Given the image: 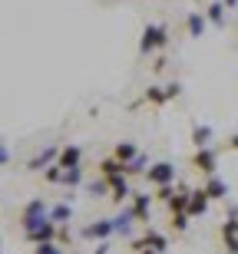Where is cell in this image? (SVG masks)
<instances>
[{"label":"cell","mask_w":238,"mask_h":254,"mask_svg":"<svg viewBox=\"0 0 238 254\" xmlns=\"http://www.w3.org/2000/svg\"><path fill=\"white\" fill-rule=\"evenodd\" d=\"M172 185H175V182H172ZM172 185H159V189H156V198H159V201H165V205H169V198L175 195V189H172Z\"/></svg>","instance_id":"4316f807"},{"label":"cell","mask_w":238,"mask_h":254,"mask_svg":"<svg viewBox=\"0 0 238 254\" xmlns=\"http://www.w3.org/2000/svg\"><path fill=\"white\" fill-rule=\"evenodd\" d=\"M57 162L63 165V169H77L79 162H83V149H79V145H63Z\"/></svg>","instance_id":"5bb4252c"},{"label":"cell","mask_w":238,"mask_h":254,"mask_svg":"<svg viewBox=\"0 0 238 254\" xmlns=\"http://www.w3.org/2000/svg\"><path fill=\"white\" fill-rule=\"evenodd\" d=\"M209 191L205 189H192V198H189V215L192 218H202L205 211H209Z\"/></svg>","instance_id":"8fae6325"},{"label":"cell","mask_w":238,"mask_h":254,"mask_svg":"<svg viewBox=\"0 0 238 254\" xmlns=\"http://www.w3.org/2000/svg\"><path fill=\"white\" fill-rule=\"evenodd\" d=\"M192 169L202 172V175H215V169H219V152L212 149V145L195 149V155H192Z\"/></svg>","instance_id":"277c9868"},{"label":"cell","mask_w":238,"mask_h":254,"mask_svg":"<svg viewBox=\"0 0 238 254\" xmlns=\"http://www.w3.org/2000/svg\"><path fill=\"white\" fill-rule=\"evenodd\" d=\"M189 198H192V189L189 185H179V191L169 198V215H175V211H189Z\"/></svg>","instance_id":"9a60e30c"},{"label":"cell","mask_w":238,"mask_h":254,"mask_svg":"<svg viewBox=\"0 0 238 254\" xmlns=\"http://www.w3.org/2000/svg\"><path fill=\"white\" fill-rule=\"evenodd\" d=\"M57 159H60V149H57V145H50V149H40L37 155L27 162V169H30V172H43V169H50Z\"/></svg>","instance_id":"9c48e42d"},{"label":"cell","mask_w":238,"mask_h":254,"mask_svg":"<svg viewBox=\"0 0 238 254\" xmlns=\"http://www.w3.org/2000/svg\"><path fill=\"white\" fill-rule=\"evenodd\" d=\"M113 235H116L113 218H99V221L83 228V238H89V241H106V238H113Z\"/></svg>","instance_id":"ba28073f"},{"label":"cell","mask_w":238,"mask_h":254,"mask_svg":"<svg viewBox=\"0 0 238 254\" xmlns=\"http://www.w3.org/2000/svg\"><path fill=\"white\" fill-rule=\"evenodd\" d=\"M50 218H53L57 225L70 221V218H73V205H67V201H63V205H53V208H50Z\"/></svg>","instance_id":"cb8c5ba5"},{"label":"cell","mask_w":238,"mask_h":254,"mask_svg":"<svg viewBox=\"0 0 238 254\" xmlns=\"http://www.w3.org/2000/svg\"><path fill=\"white\" fill-rule=\"evenodd\" d=\"M222 241H225V251L238 254V218L225 215V225H222Z\"/></svg>","instance_id":"30bf717a"},{"label":"cell","mask_w":238,"mask_h":254,"mask_svg":"<svg viewBox=\"0 0 238 254\" xmlns=\"http://www.w3.org/2000/svg\"><path fill=\"white\" fill-rule=\"evenodd\" d=\"M106 189H109V182H93V185H89V195H93V198H103Z\"/></svg>","instance_id":"83f0119b"},{"label":"cell","mask_w":238,"mask_h":254,"mask_svg":"<svg viewBox=\"0 0 238 254\" xmlns=\"http://www.w3.org/2000/svg\"><path fill=\"white\" fill-rule=\"evenodd\" d=\"M165 93H169V99H179V96H182V86L179 83H169V86H165Z\"/></svg>","instance_id":"f1b7e54d"},{"label":"cell","mask_w":238,"mask_h":254,"mask_svg":"<svg viewBox=\"0 0 238 254\" xmlns=\"http://www.w3.org/2000/svg\"><path fill=\"white\" fill-rule=\"evenodd\" d=\"M149 208H153V195H136L133 191V211H136V221H149Z\"/></svg>","instance_id":"2e32d148"},{"label":"cell","mask_w":238,"mask_h":254,"mask_svg":"<svg viewBox=\"0 0 238 254\" xmlns=\"http://www.w3.org/2000/svg\"><path fill=\"white\" fill-rule=\"evenodd\" d=\"M202 189L209 191L212 201H222V198H229V185H225L219 175H205V185H202Z\"/></svg>","instance_id":"4fadbf2b"},{"label":"cell","mask_w":238,"mask_h":254,"mask_svg":"<svg viewBox=\"0 0 238 254\" xmlns=\"http://www.w3.org/2000/svg\"><path fill=\"white\" fill-rule=\"evenodd\" d=\"M225 10H229L225 3H209V7H205V17H209V23H212L215 30L225 27Z\"/></svg>","instance_id":"d6986e66"},{"label":"cell","mask_w":238,"mask_h":254,"mask_svg":"<svg viewBox=\"0 0 238 254\" xmlns=\"http://www.w3.org/2000/svg\"><path fill=\"white\" fill-rule=\"evenodd\" d=\"M10 162V149H7V142H0V169Z\"/></svg>","instance_id":"f546056e"},{"label":"cell","mask_w":238,"mask_h":254,"mask_svg":"<svg viewBox=\"0 0 238 254\" xmlns=\"http://www.w3.org/2000/svg\"><path fill=\"white\" fill-rule=\"evenodd\" d=\"M212 135H215V132H212V126H202V123L192 126V145H195V149L212 145Z\"/></svg>","instance_id":"ac0fdd59"},{"label":"cell","mask_w":238,"mask_h":254,"mask_svg":"<svg viewBox=\"0 0 238 254\" xmlns=\"http://www.w3.org/2000/svg\"><path fill=\"white\" fill-rule=\"evenodd\" d=\"M139 254H162V251H153V248H146V251H139Z\"/></svg>","instance_id":"e575fe53"},{"label":"cell","mask_w":238,"mask_h":254,"mask_svg":"<svg viewBox=\"0 0 238 254\" xmlns=\"http://www.w3.org/2000/svg\"><path fill=\"white\" fill-rule=\"evenodd\" d=\"M146 182H149L153 189L172 185V182H175V165H172V162H156V165H149V169H146Z\"/></svg>","instance_id":"5b68a950"},{"label":"cell","mask_w":238,"mask_h":254,"mask_svg":"<svg viewBox=\"0 0 238 254\" xmlns=\"http://www.w3.org/2000/svg\"><path fill=\"white\" fill-rule=\"evenodd\" d=\"M189 221H192L189 211H175V215H172V228H175V231H185V228H189Z\"/></svg>","instance_id":"484cf974"},{"label":"cell","mask_w":238,"mask_h":254,"mask_svg":"<svg viewBox=\"0 0 238 254\" xmlns=\"http://www.w3.org/2000/svg\"><path fill=\"white\" fill-rule=\"evenodd\" d=\"M133 221H136V211H133V205H129V208H123V211H119V215L113 218V228H116V235L129 238V235H133Z\"/></svg>","instance_id":"7c38bea8"},{"label":"cell","mask_w":238,"mask_h":254,"mask_svg":"<svg viewBox=\"0 0 238 254\" xmlns=\"http://www.w3.org/2000/svg\"><path fill=\"white\" fill-rule=\"evenodd\" d=\"M185 27H189V37H202V33H205V27H209V17H205V13H199V10H192L189 17H185Z\"/></svg>","instance_id":"e0dca14e"},{"label":"cell","mask_w":238,"mask_h":254,"mask_svg":"<svg viewBox=\"0 0 238 254\" xmlns=\"http://www.w3.org/2000/svg\"><path fill=\"white\" fill-rule=\"evenodd\" d=\"M43 218H50V208L43 198H33V201H27L23 205V211H20V228L27 231V228H33L37 221H43Z\"/></svg>","instance_id":"3957f363"},{"label":"cell","mask_w":238,"mask_h":254,"mask_svg":"<svg viewBox=\"0 0 238 254\" xmlns=\"http://www.w3.org/2000/svg\"><path fill=\"white\" fill-rule=\"evenodd\" d=\"M146 248H153V251H165V248H169V238L149 228V231H146L143 238H133V251H136V254L146 251Z\"/></svg>","instance_id":"52a82bcc"},{"label":"cell","mask_w":238,"mask_h":254,"mask_svg":"<svg viewBox=\"0 0 238 254\" xmlns=\"http://www.w3.org/2000/svg\"><path fill=\"white\" fill-rule=\"evenodd\" d=\"M33 254H63L60 241H43V245H33Z\"/></svg>","instance_id":"d4e9b609"},{"label":"cell","mask_w":238,"mask_h":254,"mask_svg":"<svg viewBox=\"0 0 238 254\" xmlns=\"http://www.w3.org/2000/svg\"><path fill=\"white\" fill-rule=\"evenodd\" d=\"M23 235H27L30 245H43V241H57L60 228H57V221H53V218H43V221H37L33 228H27Z\"/></svg>","instance_id":"7a4b0ae2"},{"label":"cell","mask_w":238,"mask_h":254,"mask_svg":"<svg viewBox=\"0 0 238 254\" xmlns=\"http://www.w3.org/2000/svg\"><path fill=\"white\" fill-rule=\"evenodd\" d=\"M235 3H238V0H225V7H235Z\"/></svg>","instance_id":"d590c367"},{"label":"cell","mask_w":238,"mask_h":254,"mask_svg":"<svg viewBox=\"0 0 238 254\" xmlns=\"http://www.w3.org/2000/svg\"><path fill=\"white\" fill-rule=\"evenodd\" d=\"M113 155L126 165V162H133L136 155H139V145H136V142H119V145L113 149Z\"/></svg>","instance_id":"ffe728a7"},{"label":"cell","mask_w":238,"mask_h":254,"mask_svg":"<svg viewBox=\"0 0 238 254\" xmlns=\"http://www.w3.org/2000/svg\"><path fill=\"white\" fill-rule=\"evenodd\" d=\"M169 47V27L165 23H146L139 37V57H153Z\"/></svg>","instance_id":"6da1fadb"},{"label":"cell","mask_w":238,"mask_h":254,"mask_svg":"<svg viewBox=\"0 0 238 254\" xmlns=\"http://www.w3.org/2000/svg\"><path fill=\"white\" fill-rule=\"evenodd\" d=\"M229 218H238V205H229Z\"/></svg>","instance_id":"d6a6232c"},{"label":"cell","mask_w":238,"mask_h":254,"mask_svg":"<svg viewBox=\"0 0 238 254\" xmlns=\"http://www.w3.org/2000/svg\"><path fill=\"white\" fill-rule=\"evenodd\" d=\"M106 251H109V245H106V241H103V245L96 248V251H93V254H106Z\"/></svg>","instance_id":"1f68e13d"},{"label":"cell","mask_w":238,"mask_h":254,"mask_svg":"<svg viewBox=\"0 0 238 254\" xmlns=\"http://www.w3.org/2000/svg\"><path fill=\"white\" fill-rule=\"evenodd\" d=\"M60 185H67L70 191L77 189V185H83V165H77V169H67V172H63V182H60Z\"/></svg>","instance_id":"7402d4cb"},{"label":"cell","mask_w":238,"mask_h":254,"mask_svg":"<svg viewBox=\"0 0 238 254\" xmlns=\"http://www.w3.org/2000/svg\"><path fill=\"white\" fill-rule=\"evenodd\" d=\"M143 99L153 103V106H165L169 103V93H165V86H149V89L143 93Z\"/></svg>","instance_id":"44dd1931"},{"label":"cell","mask_w":238,"mask_h":254,"mask_svg":"<svg viewBox=\"0 0 238 254\" xmlns=\"http://www.w3.org/2000/svg\"><path fill=\"white\" fill-rule=\"evenodd\" d=\"M146 165H149V159H146L143 152H139V155H136L133 162H126V175H146Z\"/></svg>","instance_id":"603a6c76"},{"label":"cell","mask_w":238,"mask_h":254,"mask_svg":"<svg viewBox=\"0 0 238 254\" xmlns=\"http://www.w3.org/2000/svg\"><path fill=\"white\" fill-rule=\"evenodd\" d=\"M229 149H238V135H232V139H229Z\"/></svg>","instance_id":"836d02e7"},{"label":"cell","mask_w":238,"mask_h":254,"mask_svg":"<svg viewBox=\"0 0 238 254\" xmlns=\"http://www.w3.org/2000/svg\"><path fill=\"white\" fill-rule=\"evenodd\" d=\"M0 254H3V251H0Z\"/></svg>","instance_id":"8d00e7d4"},{"label":"cell","mask_w":238,"mask_h":254,"mask_svg":"<svg viewBox=\"0 0 238 254\" xmlns=\"http://www.w3.org/2000/svg\"><path fill=\"white\" fill-rule=\"evenodd\" d=\"M57 241H60V245H67V241H70V228H60V235H57Z\"/></svg>","instance_id":"4dcf8cb0"},{"label":"cell","mask_w":238,"mask_h":254,"mask_svg":"<svg viewBox=\"0 0 238 254\" xmlns=\"http://www.w3.org/2000/svg\"><path fill=\"white\" fill-rule=\"evenodd\" d=\"M106 182H109V191H113V201L116 205H123L126 198H133V189H129V175L126 172H113V175H106Z\"/></svg>","instance_id":"8992f818"}]
</instances>
